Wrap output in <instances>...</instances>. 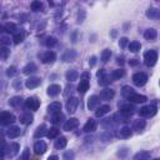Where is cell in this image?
<instances>
[{
	"mask_svg": "<svg viewBox=\"0 0 160 160\" xmlns=\"http://www.w3.org/2000/svg\"><path fill=\"white\" fill-rule=\"evenodd\" d=\"M99 105V96L96 95H91L88 100V109L89 110H95Z\"/></svg>",
	"mask_w": 160,
	"mask_h": 160,
	"instance_id": "cell-16",
	"label": "cell"
},
{
	"mask_svg": "<svg viewBox=\"0 0 160 160\" xmlns=\"http://www.w3.org/2000/svg\"><path fill=\"white\" fill-rule=\"evenodd\" d=\"M14 88L16 90H20L21 89V81L20 80H14Z\"/></svg>",
	"mask_w": 160,
	"mask_h": 160,
	"instance_id": "cell-50",
	"label": "cell"
},
{
	"mask_svg": "<svg viewBox=\"0 0 160 160\" xmlns=\"http://www.w3.org/2000/svg\"><path fill=\"white\" fill-rule=\"evenodd\" d=\"M131 134H132V131L130 130V128H128V126H122L121 129H120V131H119V135L121 136V138H130L131 136Z\"/></svg>",
	"mask_w": 160,
	"mask_h": 160,
	"instance_id": "cell-34",
	"label": "cell"
},
{
	"mask_svg": "<svg viewBox=\"0 0 160 160\" xmlns=\"http://www.w3.org/2000/svg\"><path fill=\"white\" fill-rule=\"evenodd\" d=\"M21 101H22V99L20 96H14L9 100V105L12 108H18L19 105H21Z\"/></svg>",
	"mask_w": 160,
	"mask_h": 160,
	"instance_id": "cell-37",
	"label": "cell"
},
{
	"mask_svg": "<svg viewBox=\"0 0 160 160\" xmlns=\"http://www.w3.org/2000/svg\"><path fill=\"white\" fill-rule=\"evenodd\" d=\"M62 158H64L65 160L74 159V152H72V151H65V152H64V155H62Z\"/></svg>",
	"mask_w": 160,
	"mask_h": 160,
	"instance_id": "cell-49",
	"label": "cell"
},
{
	"mask_svg": "<svg viewBox=\"0 0 160 160\" xmlns=\"http://www.w3.org/2000/svg\"><path fill=\"white\" fill-rule=\"evenodd\" d=\"M48 111H49V114H55V112L61 111V104H60L59 101H54V102L49 104Z\"/></svg>",
	"mask_w": 160,
	"mask_h": 160,
	"instance_id": "cell-22",
	"label": "cell"
},
{
	"mask_svg": "<svg viewBox=\"0 0 160 160\" xmlns=\"http://www.w3.org/2000/svg\"><path fill=\"white\" fill-rule=\"evenodd\" d=\"M150 158H151V154L148 152V151H140V152L134 155V160H146V159H150Z\"/></svg>",
	"mask_w": 160,
	"mask_h": 160,
	"instance_id": "cell-29",
	"label": "cell"
},
{
	"mask_svg": "<svg viewBox=\"0 0 160 160\" xmlns=\"http://www.w3.org/2000/svg\"><path fill=\"white\" fill-rule=\"evenodd\" d=\"M66 144H68V140L64 136H60V138H58L55 140V148L56 149H64L66 146Z\"/></svg>",
	"mask_w": 160,
	"mask_h": 160,
	"instance_id": "cell-28",
	"label": "cell"
},
{
	"mask_svg": "<svg viewBox=\"0 0 160 160\" xmlns=\"http://www.w3.org/2000/svg\"><path fill=\"white\" fill-rule=\"evenodd\" d=\"M146 16L150 18V19H158L159 18V10L156 8H150L146 11Z\"/></svg>",
	"mask_w": 160,
	"mask_h": 160,
	"instance_id": "cell-35",
	"label": "cell"
},
{
	"mask_svg": "<svg viewBox=\"0 0 160 160\" xmlns=\"http://www.w3.org/2000/svg\"><path fill=\"white\" fill-rule=\"evenodd\" d=\"M58 135H59V129H56V128H50V129L46 131V136H48L49 139H55Z\"/></svg>",
	"mask_w": 160,
	"mask_h": 160,
	"instance_id": "cell-40",
	"label": "cell"
},
{
	"mask_svg": "<svg viewBox=\"0 0 160 160\" xmlns=\"http://www.w3.org/2000/svg\"><path fill=\"white\" fill-rule=\"evenodd\" d=\"M62 119H64V115L61 114V111L55 112V114H51V122H52V124H58V122H60Z\"/></svg>",
	"mask_w": 160,
	"mask_h": 160,
	"instance_id": "cell-38",
	"label": "cell"
},
{
	"mask_svg": "<svg viewBox=\"0 0 160 160\" xmlns=\"http://www.w3.org/2000/svg\"><path fill=\"white\" fill-rule=\"evenodd\" d=\"M0 45L1 46H8V45H10V39L9 38H1L0 39Z\"/></svg>",
	"mask_w": 160,
	"mask_h": 160,
	"instance_id": "cell-48",
	"label": "cell"
},
{
	"mask_svg": "<svg viewBox=\"0 0 160 160\" xmlns=\"http://www.w3.org/2000/svg\"><path fill=\"white\" fill-rule=\"evenodd\" d=\"M129 64H130V65H138V60H136V59H131V60L129 61Z\"/></svg>",
	"mask_w": 160,
	"mask_h": 160,
	"instance_id": "cell-56",
	"label": "cell"
},
{
	"mask_svg": "<svg viewBox=\"0 0 160 160\" xmlns=\"http://www.w3.org/2000/svg\"><path fill=\"white\" fill-rule=\"evenodd\" d=\"M56 159H59L56 155H51V156H49V160H56Z\"/></svg>",
	"mask_w": 160,
	"mask_h": 160,
	"instance_id": "cell-58",
	"label": "cell"
},
{
	"mask_svg": "<svg viewBox=\"0 0 160 160\" xmlns=\"http://www.w3.org/2000/svg\"><path fill=\"white\" fill-rule=\"evenodd\" d=\"M144 36H145V39L146 40H149V41H154L156 38H158V31L155 30V29H148V30H145V32H144Z\"/></svg>",
	"mask_w": 160,
	"mask_h": 160,
	"instance_id": "cell-18",
	"label": "cell"
},
{
	"mask_svg": "<svg viewBox=\"0 0 160 160\" xmlns=\"http://www.w3.org/2000/svg\"><path fill=\"white\" fill-rule=\"evenodd\" d=\"M15 121V116L11 112L1 111L0 112V125H10Z\"/></svg>",
	"mask_w": 160,
	"mask_h": 160,
	"instance_id": "cell-3",
	"label": "cell"
},
{
	"mask_svg": "<svg viewBox=\"0 0 160 160\" xmlns=\"http://www.w3.org/2000/svg\"><path fill=\"white\" fill-rule=\"evenodd\" d=\"M40 82H41L40 78L30 76L29 79H26V80H25V86H26L28 89H35V88H38V86L40 85Z\"/></svg>",
	"mask_w": 160,
	"mask_h": 160,
	"instance_id": "cell-8",
	"label": "cell"
},
{
	"mask_svg": "<svg viewBox=\"0 0 160 160\" xmlns=\"http://www.w3.org/2000/svg\"><path fill=\"white\" fill-rule=\"evenodd\" d=\"M134 110H135V108H134V105H131L130 102L120 105V112H121L125 118H128V119L134 114Z\"/></svg>",
	"mask_w": 160,
	"mask_h": 160,
	"instance_id": "cell-5",
	"label": "cell"
},
{
	"mask_svg": "<svg viewBox=\"0 0 160 160\" xmlns=\"http://www.w3.org/2000/svg\"><path fill=\"white\" fill-rule=\"evenodd\" d=\"M2 30H4V26H2V25H0V31H2Z\"/></svg>",
	"mask_w": 160,
	"mask_h": 160,
	"instance_id": "cell-59",
	"label": "cell"
},
{
	"mask_svg": "<svg viewBox=\"0 0 160 160\" xmlns=\"http://www.w3.org/2000/svg\"><path fill=\"white\" fill-rule=\"evenodd\" d=\"M158 60V52L155 50H148L144 54V62L146 66H154Z\"/></svg>",
	"mask_w": 160,
	"mask_h": 160,
	"instance_id": "cell-1",
	"label": "cell"
},
{
	"mask_svg": "<svg viewBox=\"0 0 160 160\" xmlns=\"http://www.w3.org/2000/svg\"><path fill=\"white\" fill-rule=\"evenodd\" d=\"M45 134H46V125H45V124H41L40 126L36 128V130H35V132H34V136H35V138H41V136H44Z\"/></svg>",
	"mask_w": 160,
	"mask_h": 160,
	"instance_id": "cell-27",
	"label": "cell"
},
{
	"mask_svg": "<svg viewBox=\"0 0 160 160\" xmlns=\"http://www.w3.org/2000/svg\"><path fill=\"white\" fill-rule=\"evenodd\" d=\"M20 132H21V130H20L19 126H10V128L6 130V135H8V138H10V139L18 138V136L20 135Z\"/></svg>",
	"mask_w": 160,
	"mask_h": 160,
	"instance_id": "cell-14",
	"label": "cell"
},
{
	"mask_svg": "<svg viewBox=\"0 0 160 160\" xmlns=\"http://www.w3.org/2000/svg\"><path fill=\"white\" fill-rule=\"evenodd\" d=\"M88 89H89V80L88 79H81L80 84L78 85V91L80 94H85Z\"/></svg>",
	"mask_w": 160,
	"mask_h": 160,
	"instance_id": "cell-25",
	"label": "cell"
},
{
	"mask_svg": "<svg viewBox=\"0 0 160 160\" xmlns=\"http://www.w3.org/2000/svg\"><path fill=\"white\" fill-rule=\"evenodd\" d=\"M5 156V151H4V148H0V159H2Z\"/></svg>",
	"mask_w": 160,
	"mask_h": 160,
	"instance_id": "cell-57",
	"label": "cell"
},
{
	"mask_svg": "<svg viewBox=\"0 0 160 160\" xmlns=\"http://www.w3.org/2000/svg\"><path fill=\"white\" fill-rule=\"evenodd\" d=\"M65 78H66V80H68L69 82H72V81L78 80V78H79V74H78V71H76V70H74V69H70V70H68V71H66V74H65Z\"/></svg>",
	"mask_w": 160,
	"mask_h": 160,
	"instance_id": "cell-21",
	"label": "cell"
},
{
	"mask_svg": "<svg viewBox=\"0 0 160 160\" xmlns=\"http://www.w3.org/2000/svg\"><path fill=\"white\" fill-rule=\"evenodd\" d=\"M46 144L44 142V141H41V140H39V141H36L35 144H34V151H35V154H44L45 151H46Z\"/></svg>",
	"mask_w": 160,
	"mask_h": 160,
	"instance_id": "cell-15",
	"label": "cell"
},
{
	"mask_svg": "<svg viewBox=\"0 0 160 160\" xmlns=\"http://www.w3.org/2000/svg\"><path fill=\"white\" fill-rule=\"evenodd\" d=\"M95 130H96V121L94 119H89L84 125V131L85 132H92Z\"/></svg>",
	"mask_w": 160,
	"mask_h": 160,
	"instance_id": "cell-17",
	"label": "cell"
},
{
	"mask_svg": "<svg viewBox=\"0 0 160 160\" xmlns=\"http://www.w3.org/2000/svg\"><path fill=\"white\" fill-rule=\"evenodd\" d=\"M60 90H61V88L58 84H52L48 88V95L49 96H56L60 94Z\"/></svg>",
	"mask_w": 160,
	"mask_h": 160,
	"instance_id": "cell-24",
	"label": "cell"
},
{
	"mask_svg": "<svg viewBox=\"0 0 160 160\" xmlns=\"http://www.w3.org/2000/svg\"><path fill=\"white\" fill-rule=\"evenodd\" d=\"M89 76H90L89 72H82V74H81V79H88V80H89Z\"/></svg>",
	"mask_w": 160,
	"mask_h": 160,
	"instance_id": "cell-54",
	"label": "cell"
},
{
	"mask_svg": "<svg viewBox=\"0 0 160 160\" xmlns=\"http://www.w3.org/2000/svg\"><path fill=\"white\" fill-rule=\"evenodd\" d=\"M110 56H111V50H109V49H105V50H102V52H101V61L102 62H108L109 60H110Z\"/></svg>",
	"mask_w": 160,
	"mask_h": 160,
	"instance_id": "cell-39",
	"label": "cell"
},
{
	"mask_svg": "<svg viewBox=\"0 0 160 160\" xmlns=\"http://www.w3.org/2000/svg\"><path fill=\"white\" fill-rule=\"evenodd\" d=\"M122 76H124V70H122V69H116V70H114V71L111 72L110 79H111V80H119V79L122 78Z\"/></svg>",
	"mask_w": 160,
	"mask_h": 160,
	"instance_id": "cell-33",
	"label": "cell"
},
{
	"mask_svg": "<svg viewBox=\"0 0 160 160\" xmlns=\"http://www.w3.org/2000/svg\"><path fill=\"white\" fill-rule=\"evenodd\" d=\"M104 75H106V71H105V69H100V70L96 72V76H98V78H102Z\"/></svg>",
	"mask_w": 160,
	"mask_h": 160,
	"instance_id": "cell-51",
	"label": "cell"
},
{
	"mask_svg": "<svg viewBox=\"0 0 160 160\" xmlns=\"http://www.w3.org/2000/svg\"><path fill=\"white\" fill-rule=\"evenodd\" d=\"M76 56H78V52H76L75 50L70 49V50H66V51L62 54L61 59H62V61H65V62H70V61H74V60L76 59Z\"/></svg>",
	"mask_w": 160,
	"mask_h": 160,
	"instance_id": "cell-9",
	"label": "cell"
},
{
	"mask_svg": "<svg viewBox=\"0 0 160 160\" xmlns=\"http://www.w3.org/2000/svg\"><path fill=\"white\" fill-rule=\"evenodd\" d=\"M32 120H34V116H32L30 112H22V114L19 116V121H20L21 124H24V125L31 124Z\"/></svg>",
	"mask_w": 160,
	"mask_h": 160,
	"instance_id": "cell-13",
	"label": "cell"
},
{
	"mask_svg": "<svg viewBox=\"0 0 160 160\" xmlns=\"http://www.w3.org/2000/svg\"><path fill=\"white\" fill-rule=\"evenodd\" d=\"M21 159H24V160L29 159V149H25V150H24V154L21 155Z\"/></svg>",
	"mask_w": 160,
	"mask_h": 160,
	"instance_id": "cell-53",
	"label": "cell"
},
{
	"mask_svg": "<svg viewBox=\"0 0 160 160\" xmlns=\"http://www.w3.org/2000/svg\"><path fill=\"white\" fill-rule=\"evenodd\" d=\"M40 106V101L36 98H29L28 100H25V108L28 110H38Z\"/></svg>",
	"mask_w": 160,
	"mask_h": 160,
	"instance_id": "cell-7",
	"label": "cell"
},
{
	"mask_svg": "<svg viewBox=\"0 0 160 160\" xmlns=\"http://www.w3.org/2000/svg\"><path fill=\"white\" fill-rule=\"evenodd\" d=\"M144 128H145V120H142V119L134 120V122H132V129L134 130L141 131V130H144Z\"/></svg>",
	"mask_w": 160,
	"mask_h": 160,
	"instance_id": "cell-26",
	"label": "cell"
},
{
	"mask_svg": "<svg viewBox=\"0 0 160 160\" xmlns=\"http://www.w3.org/2000/svg\"><path fill=\"white\" fill-rule=\"evenodd\" d=\"M10 150H11L10 156L16 155V154H18V150H19V145H18L16 142H10V145H6V146L4 148V151H5V152H9Z\"/></svg>",
	"mask_w": 160,
	"mask_h": 160,
	"instance_id": "cell-23",
	"label": "cell"
},
{
	"mask_svg": "<svg viewBox=\"0 0 160 160\" xmlns=\"http://www.w3.org/2000/svg\"><path fill=\"white\" fill-rule=\"evenodd\" d=\"M116 62H118V64H121V65H122V64H124V58H120V56H119V58L116 59Z\"/></svg>",
	"mask_w": 160,
	"mask_h": 160,
	"instance_id": "cell-55",
	"label": "cell"
},
{
	"mask_svg": "<svg viewBox=\"0 0 160 160\" xmlns=\"http://www.w3.org/2000/svg\"><path fill=\"white\" fill-rule=\"evenodd\" d=\"M56 42H58V40H56L54 36H48V38L45 39V45H46L48 48H52V46H55Z\"/></svg>",
	"mask_w": 160,
	"mask_h": 160,
	"instance_id": "cell-41",
	"label": "cell"
},
{
	"mask_svg": "<svg viewBox=\"0 0 160 160\" xmlns=\"http://www.w3.org/2000/svg\"><path fill=\"white\" fill-rule=\"evenodd\" d=\"M78 106H79V99L75 98V96L69 98V100H68V102H66V109H68V111H69L70 114H74V112L76 111Z\"/></svg>",
	"mask_w": 160,
	"mask_h": 160,
	"instance_id": "cell-6",
	"label": "cell"
},
{
	"mask_svg": "<svg viewBox=\"0 0 160 160\" xmlns=\"http://www.w3.org/2000/svg\"><path fill=\"white\" fill-rule=\"evenodd\" d=\"M155 114H156V108L154 105H146V106H142L139 110V115L140 116H144V118L154 116Z\"/></svg>",
	"mask_w": 160,
	"mask_h": 160,
	"instance_id": "cell-4",
	"label": "cell"
},
{
	"mask_svg": "<svg viewBox=\"0 0 160 160\" xmlns=\"http://www.w3.org/2000/svg\"><path fill=\"white\" fill-rule=\"evenodd\" d=\"M110 110H111V108H110L109 105H101L100 108H96L95 116H96V118H101V116H104L105 114H108Z\"/></svg>",
	"mask_w": 160,
	"mask_h": 160,
	"instance_id": "cell-20",
	"label": "cell"
},
{
	"mask_svg": "<svg viewBox=\"0 0 160 160\" xmlns=\"http://www.w3.org/2000/svg\"><path fill=\"white\" fill-rule=\"evenodd\" d=\"M38 70V68H36V65L34 64V62H30V64H28L24 69H22V72L24 74H26V75H29V74H32V72H35Z\"/></svg>",
	"mask_w": 160,
	"mask_h": 160,
	"instance_id": "cell-31",
	"label": "cell"
},
{
	"mask_svg": "<svg viewBox=\"0 0 160 160\" xmlns=\"http://www.w3.org/2000/svg\"><path fill=\"white\" fill-rule=\"evenodd\" d=\"M42 9V4H41V1H39V0H34L32 2H31V10L32 11H40Z\"/></svg>",
	"mask_w": 160,
	"mask_h": 160,
	"instance_id": "cell-42",
	"label": "cell"
},
{
	"mask_svg": "<svg viewBox=\"0 0 160 160\" xmlns=\"http://www.w3.org/2000/svg\"><path fill=\"white\" fill-rule=\"evenodd\" d=\"M129 100L131 101V102H134V104H140V102H145L148 99H146V96L145 95H140V94H132L130 98H129Z\"/></svg>",
	"mask_w": 160,
	"mask_h": 160,
	"instance_id": "cell-19",
	"label": "cell"
},
{
	"mask_svg": "<svg viewBox=\"0 0 160 160\" xmlns=\"http://www.w3.org/2000/svg\"><path fill=\"white\" fill-rule=\"evenodd\" d=\"M16 74H18V69H16V66H9V68L6 69V75H8L9 78L15 76Z\"/></svg>",
	"mask_w": 160,
	"mask_h": 160,
	"instance_id": "cell-44",
	"label": "cell"
},
{
	"mask_svg": "<svg viewBox=\"0 0 160 160\" xmlns=\"http://www.w3.org/2000/svg\"><path fill=\"white\" fill-rule=\"evenodd\" d=\"M110 81H111V80H110V78H109L108 75H104L102 78H99V85H101V86L108 85Z\"/></svg>",
	"mask_w": 160,
	"mask_h": 160,
	"instance_id": "cell-46",
	"label": "cell"
},
{
	"mask_svg": "<svg viewBox=\"0 0 160 160\" xmlns=\"http://www.w3.org/2000/svg\"><path fill=\"white\" fill-rule=\"evenodd\" d=\"M4 30L8 31V32H15V30H16V25H15L14 22H8V24H5Z\"/></svg>",
	"mask_w": 160,
	"mask_h": 160,
	"instance_id": "cell-43",
	"label": "cell"
},
{
	"mask_svg": "<svg viewBox=\"0 0 160 160\" xmlns=\"http://www.w3.org/2000/svg\"><path fill=\"white\" fill-rule=\"evenodd\" d=\"M56 60V55L54 51H46L42 55V62L44 64H52Z\"/></svg>",
	"mask_w": 160,
	"mask_h": 160,
	"instance_id": "cell-12",
	"label": "cell"
},
{
	"mask_svg": "<svg viewBox=\"0 0 160 160\" xmlns=\"http://www.w3.org/2000/svg\"><path fill=\"white\" fill-rule=\"evenodd\" d=\"M10 56V49L8 46H1L0 48V60L5 61Z\"/></svg>",
	"mask_w": 160,
	"mask_h": 160,
	"instance_id": "cell-30",
	"label": "cell"
},
{
	"mask_svg": "<svg viewBox=\"0 0 160 160\" xmlns=\"http://www.w3.org/2000/svg\"><path fill=\"white\" fill-rule=\"evenodd\" d=\"M95 64H96V58L95 56H91L90 60H89V65L92 68V66H95Z\"/></svg>",
	"mask_w": 160,
	"mask_h": 160,
	"instance_id": "cell-52",
	"label": "cell"
},
{
	"mask_svg": "<svg viewBox=\"0 0 160 160\" xmlns=\"http://www.w3.org/2000/svg\"><path fill=\"white\" fill-rule=\"evenodd\" d=\"M148 81V75L145 72H136L132 75V82L136 86H144Z\"/></svg>",
	"mask_w": 160,
	"mask_h": 160,
	"instance_id": "cell-2",
	"label": "cell"
},
{
	"mask_svg": "<svg viewBox=\"0 0 160 160\" xmlns=\"http://www.w3.org/2000/svg\"><path fill=\"white\" fill-rule=\"evenodd\" d=\"M128 46H129V50L131 52H138L140 50V48H141V44L139 41H131V42H129Z\"/></svg>",
	"mask_w": 160,
	"mask_h": 160,
	"instance_id": "cell-36",
	"label": "cell"
},
{
	"mask_svg": "<svg viewBox=\"0 0 160 160\" xmlns=\"http://www.w3.org/2000/svg\"><path fill=\"white\" fill-rule=\"evenodd\" d=\"M121 94H122V96H124V98L129 99L132 94H135V90H134L131 86H124V88H122V90H121Z\"/></svg>",
	"mask_w": 160,
	"mask_h": 160,
	"instance_id": "cell-32",
	"label": "cell"
},
{
	"mask_svg": "<svg viewBox=\"0 0 160 160\" xmlns=\"http://www.w3.org/2000/svg\"><path fill=\"white\" fill-rule=\"evenodd\" d=\"M128 44H129V39H128V38H121V39L119 40V45H120V48H122V49H124Z\"/></svg>",
	"mask_w": 160,
	"mask_h": 160,
	"instance_id": "cell-47",
	"label": "cell"
},
{
	"mask_svg": "<svg viewBox=\"0 0 160 160\" xmlns=\"http://www.w3.org/2000/svg\"><path fill=\"white\" fill-rule=\"evenodd\" d=\"M78 126H79V120H78L76 118H70V119L65 122V125H64V130H66V131H71V130L76 129Z\"/></svg>",
	"mask_w": 160,
	"mask_h": 160,
	"instance_id": "cell-10",
	"label": "cell"
},
{
	"mask_svg": "<svg viewBox=\"0 0 160 160\" xmlns=\"http://www.w3.org/2000/svg\"><path fill=\"white\" fill-rule=\"evenodd\" d=\"M15 44H20L22 40H24V34L22 32H18V34H14V38H12Z\"/></svg>",
	"mask_w": 160,
	"mask_h": 160,
	"instance_id": "cell-45",
	"label": "cell"
},
{
	"mask_svg": "<svg viewBox=\"0 0 160 160\" xmlns=\"http://www.w3.org/2000/svg\"><path fill=\"white\" fill-rule=\"evenodd\" d=\"M114 96H115V91L112 89L106 88V89H102L100 91V99H102V100H111Z\"/></svg>",
	"mask_w": 160,
	"mask_h": 160,
	"instance_id": "cell-11",
	"label": "cell"
}]
</instances>
